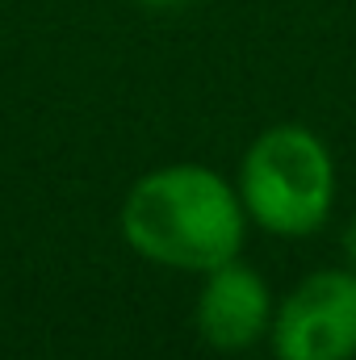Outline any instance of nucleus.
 <instances>
[{"instance_id":"f257e3e1","label":"nucleus","mask_w":356,"mask_h":360,"mask_svg":"<svg viewBox=\"0 0 356 360\" xmlns=\"http://www.w3.org/2000/svg\"><path fill=\"white\" fill-rule=\"evenodd\" d=\"M248 226L239 188L205 164H164L143 172L117 210V231L139 260L197 276L235 260Z\"/></svg>"},{"instance_id":"f03ea898","label":"nucleus","mask_w":356,"mask_h":360,"mask_svg":"<svg viewBox=\"0 0 356 360\" xmlns=\"http://www.w3.org/2000/svg\"><path fill=\"white\" fill-rule=\"evenodd\" d=\"M235 188L248 222L281 239H306L336 210V160L310 126L281 122L248 143Z\"/></svg>"},{"instance_id":"7ed1b4c3","label":"nucleus","mask_w":356,"mask_h":360,"mask_svg":"<svg viewBox=\"0 0 356 360\" xmlns=\"http://www.w3.org/2000/svg\"><path fill=\"white\" fill-rule=\"evenodd\" d=\"M268 348L276 360H356V269L306 272L272 306Z\"/></svg>"},{"instance_id":"20e7f679","label":"nucleus","mask_w":356,"mask_h":360,"mask_svg":"<svg viewBox=\"0 0 356 360\" xmlns=\"http://www.w3.org/2000/svg\"><path fill=\"white\" fill-rule=\"evenodd\" d=\"M272 306L276 302L268 293L265 272L235 256L218 269L201 272L193 323H197V335L205 348H214L222 356H239V352L256 348L260 340H268Z\"/></svg>"},{"instance_id":"39448f33","label":"nucleus","mask_w":356,"mask_h":360,"mask_svg":"<svg viewBox=\"0 0 356 360\" xmlns=\"http://www.w3.org/2000/svg\"><path fill=\"white\" fill-rule=\"evenodd\" d=\"M340 248H344V264L356 269V218L344 226V239H340Z\"/></svg>"},{"instance_id":"423d86ee","label":"nucleus","mask_w":356,"mask_h":360,"mask_svg":"<svg viewBox=\"0 0 356 360\" xmlns=\"http://www.w3.org/2000/svg\"><path fill=\"white\" fill-rule=\"evenodd\" d=\"M139 4H147V8H177L184 0H139Z\"/></svg>"}]
</instances>
